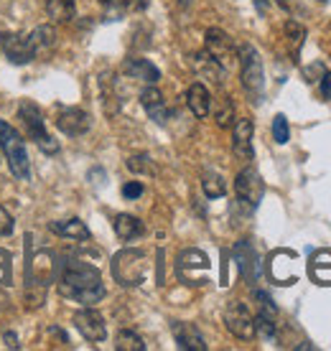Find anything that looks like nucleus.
Instances as JSON below:
<instances>
[{"label":"nucleus","mask_w":331,"mask_h":351,"mask_svg":"<svg viewBox=\"0 0 331 351\" xmlns=\"http://www.w3.org/2000/svg\"><path fill=\"white\" fill-rule=\"evenodd\" d=\"M323 74H326V69H323L321 62H316V64H311V66H306V69H304V77H306V82H308V84L319 82Z\"/></svg>","instance_id":"nucleus-32"},{"label":"nucleus","mask_w":331,"mask_h":351,"mask_svg":"<svg viewBox=\"0 0 331 351\" xmlns=\"http://www.w3.org/2000/svg\"><path fill=\"white\" fill-rule=\"evenodd\" d=\"M10 282V255L0 250V288H5Z\"/></svg>","instance_id":"nucleus-30"},{"label":"nucleus","mask_w":331,"mask_h":351,"mask_svg":"<svg viewBox=\"0 0 331 351\" xmlns=\"http://www.w3.org/2000/svg\"><path fill=\"white\" fill-rule=\"evenodd\" d=\"M122 196H125L128 202L140 199V196H143V184H140V181H128V184L122 186Z\"/></svg>","instance_id":"nucleus-33"},{"label":"nucleus","mask_w":331,"mask_h":351,"mask_svg":"<svg viewBox=\"0 0 331 351\" xmlns=\"http://www.w3.org/2000/svg\"><path fill=\"white\" fill-rule=\"evenodd\" d=\"M240 62H242V87L250 97V102L258 105L265 92V71H262L260 53L255 51V46L244 44L240 49Z\"/></svg>","instance_id":"nucleus-4"},{"label":"nucleus","mask_w":331,"mask_h":351,"mask_svg":"<svg viewBox=\"0 0 331 351\" xmlns=\"http://www.w3.org/2000/svg\"><path fill=\"white\" fill-rule=\"evenodd\" d=\"M146 255L140 250H122L113 257V278L125 288H133V285H140L146 280Z\"/></svg>","instance_id":"nucleus-5"},{"label":"nucleus","mask_w":331,"mask_h":351,"mask_svg":"<svg viewBox=\"0 0 331 351\" xmlns=\"http://www.w3.org/2000/svg\"><path fill=\"white\" fill-rule=\"evenodd\" d=\"M321 97L323 99H331V71H326L321 77Z\"/></svg>","instance_id":"nucleus-34"},{"label":"nucleus","mask_w":331,"mask_h":351,"mask_svg":"<svg viewBox=\"0 0 331 351\" xmlns=\"http://www.w3.org/2000/svg\"><path fill=\"white\" fill-rule=\"evenodd\" d=\"M225 326L229 334L235 336V339H242V341H250L255 336V318H253V313L247 311V306L240 303V300H229V303H227Z\"/></svg>","instance_id":"nucleus-6"},{"label":"nucleus","mask_w":331,"mask_h":351,"mask_svg":"<svg viewBox=\"0 0 331 351\" xmlns=\"http://www.w3.org/2000/svg\"><path fill=\"white\" fill-rule=\"evenodd\" d=\"M186 102H189V110L194 112V117H207L212 110V95L209 89L204 87L201 82H196V84H192L189 87V92H186Z\"/></svg>","instance_id":"nucleus-16"},{"label":"nucleus","mask_w":331,"mask_h":351,"mask_svg":"<svg viewBox=\"0 0 331 351\" xmlns=\"http://www.w3.org/2000/svg\"><path fill=\"white\" fill-rule=\"evenodd\" d=\"M214 120H217L219 128H229V125H235V105H232V99H222V107L217 110L214 114Z\"/></svg>","instance_id":"nucleus-27"},{"label":"nucleus","mask_w":331,"mask_h":351,"mask_svg":"<svg viewBox=\"0 0 331 351\" xmlns=\"http://www.w3.org/2000/svg\"><path fill=\"white\" fill-rule=\"evenodd\" d=\"M235 191L240 196V202L247 204V209H255L262 202V193H265V184H262L260 173L253 166L242 168L235 178Z\"/></svg>","instance_id":"nucleus-7"},{"label":"nucleus","mask_w":331,"mask_h":351,"mask_svg":"<svg viewBox=\"0 0 331 351\" xmlns=\"http://www.w3.org/2000/svg\"><path fill=\"white\" fill-rule=\"evenodd\" d=\"M28 41H31L34 56H46L56 46V31L52 26H38L28 34Z\"/></svg>","instance_id":"nucleus-20"},{"label":"nucleus","mask_w":331,"mask_h":351,"mask_svg":"<svg viewBox=\"0 0 331 351\" xmlns=\"http://www.w3.org/2000/svg\"><path fill=\"white\" fill-rule=\"evenodd\" d=\"M56 128H59L64 135H69V138H79V135L89 132L92 117H89L84 110H79V107H64V110L56 114Z\"/></svg>","instance_id":"nucleus-9"},{"label":"nucleus","mask_w":331,"mask_h":351,"mask_svg":"<svg viewBox=\"0 0 331 351\" xmlns=\"http://www.w3.org/2000/svg\"><path fill=\"white\" fill-rule=\"evenodd\" d=\"M201 189H204V193H207V199H219V196H225V191H227L225 181H222L217 173H207V176H204V181H201Z\"/></svg>","instance_id":"nucleus-24"},{"label":"nucleus","mask_w":331,"mask_h":351,"mask_svg":"<svg viewBox=\"0 0 331 351\" xmlns=\"http://www.w3.org/2000/svg\"><path fill=\"white\" fill-rule=\"evenodd\" d=\"M54 234H59L64 239H71V242H87L92 237V232L87 229V224L82 219H61V221H52L49 224Z\"/></svg>","instance_id":"nucleus-15"},{"label":"nucleus","mask_w":331,"mask_h":351,"mask_svg":"<svg viewBox=\"0 0 331 351\" xmlns=\"http://www.w3.org/2000/svg\"><path fill=\"white\" fill-rule=\"evenodd\" d=\"M13 227H16V219L10 217L8 209L0 206V237H8L10 232H13Z\"/></svg>","instance_id":"nucleus-31"},{"label":"nucleus","mask_w":331,"mask_h":351,"mask_svg":"<svg viewBox=\"0 0 331 351\" xmlns=\"http://www.w3.org/2000/svg\"><path fill=\"white\" fill-rule=\"evenodd\" d=\"M128 3V8H133V10H146L150 5V0H125Z\"/></svg>","instance_id":"nucleus-36"},{"label":"nucleus","mask_w":331,"mask_h":351,"mask_svg":"<svg viewBox=\"0 0 331 351\" xmlns=\"http://www.w3.org/2000/svg\"><path fill=\"white\" fill-rule=\"evenodd\" d=\"M122 71L133 77V80H140V82H148V84H156L161 80V71L158 66L148 62V59H128V62L122 64Z\"/></svg>","instance_id":"nucleus-17"},{"label":"nucleus","mask_w":331,"mask_h":351,"mask_svg":"<svg viewBox=\"0 0 331 351\" xmlns=\"http://www.w3.org/2000/svg\"><path fill=\"white\" fill-rule=\"evenodd\" d=\"M115 227V234L122 239V242H133V239H138L146 227H143V221L138 217H133V214H117L113 221Z\"/></svg>","instance_id":"nucleus-18"},{"label":"nucleus","mask_w":331,"mask_h":351,"mask_svg":"<svg viewBox=\"0 0 331 351\" xmlns=\"http://www.w3.org/2000/svg\"><path fill=\"white\" fill-rule=\"evenodd\" d=\"M192 270H201V272L209 270V260H207V255L199 252V250H186V252L179 257V275H181L186 282L192 280Z\"/></svg>","instance_id":"nucleus-19"},{"label":"nucleus","mask_w":331,"mask_h":351,"mask_svg":"<svg viewBox=\"0 0 331 351\" xmlns=\"http://www.w3.org/2000/svg\"><path fill=\"white\" fill-rule=\"evenodd\" d=\"M280 8H286L288 13H296L298 10V0H275Z\"/></svg>","instance_id":"nucleus-37"},{"label":"nucleus","mask_w":331,"mask_h":351,"mask_svg":"<svg viewBox=\"0 0 331 351\" xmlns=\"http://www.w3.org/2000/svg\"><path fill=\"white\" fill-rule=\"evenodd\" d=\"M3 341H5L8 349H18V336L13 334V331H5V334H3Z\"/></svg>","instance_id":"nucleus-35"},{"label":"nucleus","mask_w":331,"mask_h":351,"mask_svg":"<svg viewBox=\"0 0 331 351\" xmlns=\"http://www.w3.org/2000/svg\"><path fill=\"white\" fill-rule=\"evenodd\" d=\"M273 138H275L278 145H286L290 141V128H288L286 114H275L273 117Z\"/></svg>","instance_id":"nucleus-26"},{"label":"nucleus","mask_w":331,"mask_h":351,"mask_svg":"<svg viewBox=\"0 0 331 351\" xmlns=\"http://www.w3.org/2000/svg\"><path fill=\"white\" fill-rule=\"evenodd\" d=\"M255 300H258V306H260V313L262 316H278V308H275V303L271 300V295L268 293H262V290H255Z\"/></svg>","instance_id":"nucleus-29"},{"label":"nucleus","mask_w":331,"mask_h":351,"mask_svg":"<svg viewBox=\"0 0 331 351\" xmlns=\"http://www.w3.org/2000/svg\"><path fill=\"white\" fill-rule=\"evenodd\" d=\"M171 331H174V339H176V343H179V349L207 351V341H204V336L199 334V328L194 324H174Z\"/></svg>","instance_id":"nucleus-13"},{"label":"nucleus","mask_w":331,"mask_h":351,"mask_svg":"<svg viewBox=\"0 0 331 351\" xmlns=\"http://www.w3.org/2000/svg\"><path fill=\"white\" fill-rule=\"evenodd\" d=\"M319 3H326V0H319Z\"/></svg>","instance_id":"nucleus-40"},{"label":"nucleus","mask_w":331,"mask_h":351,"mask_svg":"<svg viewBox=\"0 0 331 351\" xmlns=\"http://www.w3.org/2000/svg\"><path fill=\"white\" fill-rule=\"evenodd\" d=\"M100 3H110V0H100Z\"/></svg>","instance_id":"nucleus-39"},{"label":"nucleus","mask_w":331,"mask_h":351,"mask_svg":"<svg viewBox=\"0 0 331 351\" xmlns=\"http://www.w3.org/2000/svg\"><path fill=\"white\" fill-rule=\"evenodd\" d=\"M115 349L117 351H146V341H143L135 331H130V328H122L120 334H117Z\"/></svg>","instance_id":"nucleus-22"},{"label":"nucleus","mask_w":331,"mask_h":351,"mask_svg":"<svg viewBox=\"0 0 331 351\" xmlns=\"http://www.w3.org/2000/svg\"><path fill=\"white\" fill-rule=\"evenodd\" d=\"M286 36H288V41H290V46H293V53H298L301 44L306 41V28L301 26L298 21H288V23H286Z\"/></svg>","instance_id":"nucleus-25"},{"label":"nucleus","mask_w":331,"mask_h":351,"mask_svg":"<svg viewBox=\"0 0 331 351\" xmlns=\"http://www.w3.org/2000/svg\"><path fill=\"white\" fill-rule=\"evenodd\" d=\"M46 16L56 21V23H67L74 18V10H77V0H44Z\"/></svg>","instance_id":"nucleus-21"},{"label":"nucleus","mask_w":331,"mask_h":351,"mask_svg":"<svg viewBox=\"0 0 331 351\" xmlns=\"http://www.w3.org/2000/svg\"><path fill=\"white\" fill-rule=\"evenodd\" d=\"M207 53L219 66H227V62L235 56V44H232L229 34H225L222 28H209L207 31Z\"/></svg>","instance_id":"nucleus-10"},{"label":"nucleus","mask_w":331,"mask_h":351,"mask_svg":"<svg viewBox=\"0 0 331 351\" xmlns=\"http://www.w3.org/2000/svg\"><path fill=\"white\" fill-rule=\"evenodd\" d=\"M0 150L8 160L10 173L16 176L18 181H31V160L26 153V143L16 128H10L3 120H0Z\"/></svg>","instance_id":"nucleus-2"},{"label":"nucleus","mask_w":331,"mask_h":351,"mask_svg":"<svg viewBox=\"0 0 331 351\" xmlns=\"http://www.w3.org/2000/svg\"><path fill=\"white\" fill-rule=\"evenodd\" d=\"M194 0H179V5H183V8H189Z\"/></svg>","instance_id":"nucleus-38"},{"label":"nucleus","mask_w":331,"mask_h":351,"mask_svg":"<svg viewBox=\"0 0 331 351\" xmlns=\"http://www.w3.org/2000/svg\"><path fill=\"white\" fill-rule=\"evenodd\" d=\"M3 51L8 56V62L23 66V64L34 62V49H31V41H28V34H8L3 36Z\"/></svg>","instance_id":"nucleus-11"},{"label":"nucleus","mask_w":331,"mask_h":351,"mask_svg":"<svg viewBox=\"0 0 331 351\" xmlns=\"http://www.w3.org/2000/svg\"><path fill=\"white\" fill-rule=\"evenodd\" d=\"M125 166L130 173H140V176H156V163L150 160V156L140 153V156H130L125 160Z\"/></svg>","instance_id":"nucleus-23"},{"label":"nucleus","mask_w":331,"mask_h":351,"mask_svg":"<svg viewBox=\"0 0 331 351\" xmlns=\"http://www.w3.org/2000/svg\"><path fill=\"white\" fill-rule=\"evenodd\" d=\"M18 114H21V120L26 125L28 135H31V141L38 145L41 153L46 156H54V153H59V143L54 141L49 130H46V120H44V112H41V107L31 102V99H23L21 107H18Z\"/></svg>","instance_id":"nucleus-3"},{"label":"nucleus","mask_w":331,"mask_h":351,"mask_svg":"<svg viewBox=\"0 0 331 351\" xmlns=\"http://www.w3.org/2000/svg\"><path fill=\"white\" fill-rule=\"evenodd\" d=\"M59 293L82 306H95L105 298V285H102L97 267L82 260H69L59 278Z\"/></svg>","instance_id":"nucleus-1"},{"label":"nucleus","mask_w":331,"mask_h":351,"mask_svg":"<svg viewBox=\"0 0 331 351\" xmlns=\"http://www.w3.org/2000/svg\"><path fill=\"white\" fill-rule=\"evenodd\" d=\"M275 331H278V324H275V318L258 313V318H255V334L265 336V339H273V336H275Z\"/></svg>","instance_id":"nucleus-28"},{"label":"nucleus","mask_w":331,"mask_h":351,"mask_svg":"<svg viewBox=\"0 0 331 351\" xmlns=\"http://www.w3.org/2000/svg\"><path fill=\"white\" fill-rule=\"evenodd\" d=\"M140 105L146 107V112H148L150 120H156L158 125H163L168 120V110H166V99L161 95V89L158 87H146L140 92Z\"/></svg>","instance_id":"nucleus-14"},{"label":"nucleus","mask_w":331,"mask_h":351,"mask_svg":"<svg viewBox=\"0 0 331 351\" xmlns=\"http://www.w3.org/2000/svg\"><path fill=\"white\" fill-rule=\"evenodd\" d=\"M253 120H237L235 128H232V150H235L237 158L242 160H253L255 150H253Z\"/></svg>","instance_id":"nucleus-12"},{"label":"nucleus","mask_w":331,"mask_h":351,"mask_svg":"<svg viewBox=\"0 0 331 351\" xmlns=\"http://www.w3.org/2000/svg\"><path fill=\"white\" fill-rule=\"evenodd\" d=\"M74 326H77V331L87 341L92 343H100L107 339V326H105V318L100 316L97 311H92V308H82V311H77L74 313Z\"/></svg>","instance_id":"nucleus-8"}]
</instances>
